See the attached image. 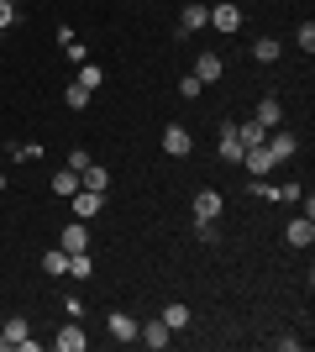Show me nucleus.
<instances>
[{
    "mask_svg": "<svg viewBox=\"0 0 315 352\" xmlns=\"http://www.w3.org/2000/svg\"><path fill=\"white\" fill-rule=\"evenodd\" d=\"M69 210H74V221H95L105 210V195L100 190H74L69 195Z\"/></svg>",
    "mask_w": 315,
    "mask_h": 352,
    "instance_id": "obj_1",
    "label": "nucleus"
},
{
    "mask_svg": "<svg viewBox=\"0 0 315 352\" xmlns=\"http://www.w3.org/2000/svg\"><path fill=\"white\" fill-rule=\"evenodd\" d=\"M263 147L273 153V163H284V158H294V147H300V137L289 132V126H268V137H263Z\"/></svg>",
    "mask_w": 315,
    "mask_h": 352,
    "instance_id": "obj_2",
    "label": "nucleus"
},
{
    "mask_svg": "<svg viewBox=\"0 0 315 352\" xmlns=\"http://www.w3.org/2000/svg\"><path fill=\"white\" fill-rule=\"evenodd\" d=\"M242 168H247L253 179H268L273 168H279V163H273V153H268V147L257 142V147H242Z\"/></svg>",
    "mask_w": 315,
    "mask_h": 352,
    "instance_id": "obj_3",
    "label": "nucleus"
},
{
    "mask_svg": "<svg viewBox=\"0 0 315 352\" xmlns=\"http://www.w3.org/2000/svg\"><path fill=\"white\" fill-rule=\"evenodd\" d=\"M58 248L63 252H90V221H69L58 232Z\"/></svg>",
    "mask_w": 315,
    "mask_h": 352,
    "instance_id": "obj_4",
    "label": "nucleus"
},
{
    "mask_svg": "<svg viewBox=\"0 0 315 352\" xmlns=\"http://www.w3.org/2000/svg\"><path fill=\"white\" fill-rule=\"evenodd\" d=\"M163 153H168V158H189V153H195L189 126H163Z\"/></svg>",
    "mask_w": 315,
    "mask_h": 352,
    "instance_id": "obj_5",
    "label": "nucleus"
},
{
    "mask_svg": "<svg viewBox=\"0 0 315 352\" xmlns=\"http://www.w3.org/2000/svg\"><path fill=\"white\" fill-rule=\"evenodd\" d=\"M137 342H142V347H152V352H163L168 342H174V331H168V326L158 321V316H152V321H142V326H137Z\"/></svg>",
    "mask_w": 315,
    "mask_h": 352,
    "instance_id": "obj_6",
    "label": "nucleus"
},
{
    "mask_svg": "<svg viewBox=\"0 0 315 352\" xmlns=\"http://www.w3.org/2000/svg\"><path fill=\"white\" fill-rule=\"evenodd\" d=\"M200 27H210V6H200V0H189L179 11V37H195Z\"/></svg>",
    "mask_w": 315,
    "mask_h": 352,
    "instance_id": "obj_7",
    "label": "nucleus"
},
{
    "mask_svg": "<svg viewBox=\"0 0 315 352\" xmlns=\"http://www.w3.org/2000/svg\"><path fill=\"white\" fill-rule=\"evenodd\" d=\"M210 27L215 32H242V6H231V0L210 6Z\"/></svg>",
    "mask_w": 315,
    "mask_h": 352,
    "instance_id": "obj_8",
    "label": "nucleus"
},
{
    "mask_svg": "<svg viewBox=\"0 0 315 352\" xmlns=\"http://www.w3.org/2000/svg\"><path fill=\"white\" fill-rule=\"evenodd\" d=\"M53 347H58V352H84V347H90V337H84V326H79V321H69V326H58Z\"/></svg>",
    "mask_w": 315,
    "mask_h": 352,
    "instance_id": "obj_9",
    "label": "nucleus"
},
{
    "mask_svg": "<svg viewBox=\"0 0 315 352\" xmlns=\"http://www.w3.org/2000/svg\"><path fill=\"white\" fill-rule=\"evenodd\" d=\"M105 331H110V342H137V321L126 310H110V316H105Z\"/></svg>",
    "mask_w": 315,
    "mask_h": 352,
    "instance_id": "obj_10",
    "label": "nucleus"
},
{
    "mask_svg": "<svg viewBox=\"0 0 315 352\" xmlns=\"http://www.w3.org/2000/svg\"><path fill=\"white\" fill-rule=\"evenodd\" d=\"M221 210H226L221 190H200V195H195V221H215Z\"/></svg>",
    "mask_w": 315,
    "mask_h": 352,
    "instance_id": "obj_11",
    "label": "nucleus"
},
{
    "mask_svg": "<svg viewBox=\"0 0 315 352\" xmlns=\"http://www.w3.org/2000/svg\"><path fill=\"white\" fill-rule=\"evenodd\" d=\"M284 236H289V248H310V242H315V221L310 216H294L284 226Z\"/></svg>",
    "mask_w": 315,
    "mask_h": 352,
    "instance_id": "obj_12",
    "label": "nucleus"
},
{
    "mask_svg": "<svg viewBox=\"0 0 315 352\" xmlns=\"http://www.w3.org/2000/svg\"><path fill=\"white\" fill-rule=\"evenodd\" d=\"M221 74H226L221 53H200V58H195V79H200V85H215Z\"/></svg>",
    "mask_w": 315,
    "mask_h": 352,
    "instance_id": "obj_13",
    "label": "nucleus"
},
{
    "mask_svg": "<svg viewBox=\"0 0 315 352\" xmlns=\"http://www.w3.org/2000/svg\"><path fill=\"white\" fill-rule=\"evenodd\" d=\"M257 126H263V132H268V126H279V121H284V105H279V95H263V100H257Z\"/></svg>",
    "mask_w": 315,
    "mask_h": 352,
    "instance_id": "obj_14",
    "label": "nucleus"
},
{
    "mask_svg": "<svg viewBox=\"0 0 315 352\" xmlns=\"http://www.w3.org/2000/svg\"><path fill=\"white\" fill-rule=\"evenodd\" d=\"M221 158H226V163H242V137H237V121H221Z\"/></svg>",
    "mask_w": 315,
    "mask_h": 352,
    "instance_id": "obj_15",
    "label": "nucleus"
},
{
    "mask_svg": "<svg viewBox=\"0 0 315 352\" xmlns=\"http://www.w3.org/2000/svg\"><path fill=\"white\" fill-rule=\"evenodd\" d=\"M158 321H163L168 331H184V326H189V305H179V300H174V305L158 310Z\"/></svg>",
    "mask_w": 315,
    "mask_h": 352,
    "instance_id": "obj_16",
    "label": "nucleus"
},
{
    "mask_svg": "<svg viewBox=\"0 0 315 352\" xmlns=\"http://www.w3.org/2000/svg\"><path fill=\"white\" fill-rule=\"evenodd\" d=\"M43 274H47V279H63V274H69V252H43Z\"/></svg>",
    "mask_w": 315,
    "mask_h": 352,
    "instance_id": "obj_17",
    "label": "nucleus"
},
{
    "mask_svg": "<svg viewBox=\"0 0 315 352\" xmlns=\"http://www.w3.org/2000/svg\"><path fill=\"white\" fill-rule=\"evenodd\" d=\"M105 184H110V174H105L100 163H90V168L79 174V190H100V195H105Z\"/></svg>",
    "mask_w": 315,
    "mask_h": 352,
    "instance_id": "obj_18",
    "label": "nucleus"
},
{
    "mask_svg": "<svg viewBox=\"0 0 315 352\" xmlns=\"http://www.w3.org/2000/svg\"><path fill=\"white\" fill-rule=\"evenodd\" d=\"M74 190H79V174H74V168H58V174H53V195H58V200H69Z\"/></svg>",
    "mask_w": 315,
    "mask_h": 352,
    "instance_id": "obj_19",
    "label": "nucleus"
},
{
    "mask_svg": "<svg viewBox=\"0 0 315 352\" xmlns=\"http://www.w3.org/2000/svg\"><path fill=\"white\" fill-rule=\"evenodd\" d=\"M90 274H95L90 252H69V279H90Z\"/></svg>",
    "mask_w": 315,
    "mask_h": 352,
    "instance_id": "obj_20",
    "label": "nucleus"
},
{
    "mask_svg": "<svg viewBox=\"0 0 315 352\" xmlns=\"http://www.w3.org/2000/svg\"><path fill=\"white\" fill-rule=\"evenodd\" d=\"M63 105H69V111H84V105H90V89H84V85L74 79V85L63 89Z\"/></svg>",
    "mask_w": 315,
    "mask_h": 352,
    "instance_id": "obj_21",
    "label": "nucleus"
},
{
    "mask_svg": "<svg viewBox=\"0 0 315 352\" xmlns=\"http://www.w3.org/2000/svg\"><path fill=\"white\" fill-rule=\"evenodd\" d=\"M237 137H242V147H257V142H263L268 132H263L257 121H237Z\"/></svg>",
    "mask_w": 315,
    "mask_h": 352,
    "instance_id": "obj_22",
    "label": "nucleus"
},
{
    "mask_svg": "<svg viewBox=\"0 0 315 352\" xmlns=\"http://www.w3.org/2000/svg\"><path fill=\"white\" fill-rule=\"evenodd\" d=\"M27 331H32V326H27V316H11V321H5V331H0V337H5V342H11V347H16V342L27 337Z\"/></svg>",
    "mask_w": 315,
    "mask_h": 352,
    "instance_id": "obj_23",
    "label": "nucleus"
},
{
    "mask_svg": "<svg viewBox=\"0 0 315 352\" xmlns=\"http://www.w3.org/2000/svg\"><path fill=\"white\" fill-rule=\"evenodd\" d=\"M79 85H84V89H90V95H95V89L105 85V74H100V63H84V69H79Z\"/></svg>",
    "mask_w": 315,
    "mask_h": 352,
    "instance_id": "obj_24",
    "label": "nucleus"
},
{
    "mask_svg": "<svg viewBox=\"0 0 315 352\" xmlns=\"http://www.w3.org/2000/svg\"><path fill=\"white\" fill-rule=\"evenodd\" d=\"M253 58L257 63H273V58H279V43H273V37H257V43H253Z\"/></svg>",
    "mask_w": 315,
    "mask_h": 352,
    "instance_id": "obj_25",
    "label": "nucleus"
},
{
    "mask_svg": "<svg viewBox=\"0 0 315 352\" xmlns=\"http://www.w3.org/2000/svg\"><path fill=\"white\" fill-rule=\"evenodd\" d=\"M32 158H43L37 142H11V163H32Z\"/></svg>",
    "mask_w": 315,
    "mask_h": 352,
    "instance_id": "obj_26",
    "label": "nucleus"
},
{
    "mask_svg": "<svg viewBox=\"0 0 315 352\" xmlns=\"http://www.w3.org/2000/svg\"><path fill=\"white\" fill-rule=\"evenodd\" d=\"M294 43H300L305 53H315V21H300V32H294Z\"/></svg>",
    "mask_w": 315,
    "mask_h": 352,
    "instance_id": "obj_27",
    "label": "nucleus"
},
{
    "mask_svg": "<svg viewBox=\"0 0 315 352\" xmlns=\"http://www.w3.org/2000/svg\"><path fill=\"white\" fill-rule=\"evenodd\" d=\"M16 21H21V11H16L11 0H0V32H5V27H16Z\"/></svg>",
    "mask_w": 315,
    "mask_h": 352,
    "instance_id": "obj_28",
    "label": "nucleus"
},
{
    "mask_svg": "<svg viewBox=\"0 0 315 352\" xmlns=\"http://www.w3.org/2000/svg\"><path fill=\"white\" fill-rule=\"evenodd\" d=\"M200 89H205V85H200V79H195V74H184V79H179V95H184V100H195V95H200Z\"/></svg>",
    "mask_w": 315,
    "mask_h": 352,
    "instance_id": "obj_29",
    "label": "nucleus"
},
{
    "mask_svg": "<svg viewBox=\"0 0 315 352\" xmlns=\"http://www.w3.org/2000/svg\"><path fill=\"white\" fill-rule=\"evenodd\" d=\"M90 153H84V147H74V153H69V168H74V174H84V168H90Z\"/></svg>",
    "mask_w": 315,
    "mask_h": 352,
    "instance_id": "obj_30",
    "label": "nucleus"
},
{
    "mask_svg": "<svg viewBox=\"0 0 315 352\" xmlns=\"http://www.w3.org/2000/svg\"><path fill=\"white\" fill-rule=\"evenodd\" d=\"M195 236L205 242V248H215V236H221V232H215V221H200V226H195Z\"/></svg>",
    "mask_w": 315,
    "mask_h": 352,
    "instance_id": "obj_31",
    "label": "nucleus"
},
{
    "mask_svg": "<svg viewBox=\"0 0 315 352\" xmlns=\"http://www.w3.org/2000/svg\"><path fill=\"white\" fill-rule=\"evenodd\" d=\"M0 195H5V190H0Z\"/></svg>",
    "mask_w": 315,
    "mask_h": 352,
    "instance_id": "obj_32",
    "label": "nucleus"
}]
</instances>
